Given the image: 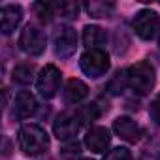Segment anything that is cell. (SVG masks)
<instances>
[{
	"instance_id": "cell-14",
	"label": "cell",
	"mask_w": 160,
	"mask_h": 160,
	"mask_svg": "<svg viewBox=\"0 0 160 160\" xmlns=\"http://www.w3.org/2000/svg\"><path fill=\"white\" fill-rule=\"evenodd\" d=\"M106 42H108V34L104 32V28L96 25H87L83 28V43L87 49H102Z\"/></svg>"
},
{
	"instance_id": "cell-2",
	"label": "cell",
	"mask_w": 160,
	"mask_h": 160,
	"mask_svg": "<svg viewBox=\"0 0 160 160\" xmlns=\"http://www.w3.org/2000/svg\"><path fill=\"white\" fill-rule=\"evenodd\" d=\"M126 79L128 87L136 94H149L154 89L156 83V72L149 62H136L126 68Z\"/></svg>"
},
{
	"instance_id": "cell-11",
	"label": "cell",
	"mask_w": 160,
	"mask_h": 160,
	"mask_svg": "<svg viewBox=\"0 0 160 160\" xmlns=\"http://www.w3.org/2000/svg\"><path fill=\"white\" fill-rule=\"evenodd\" d=\"M113 130L121 139H124L128 143H136L141 138V128L130 117H117L113 121Z\"/></svg>"
},
{
	"instance_id": "cell-25",
	"label": "cell",
	"mask_w": 160,
	"mask_h": 160,
	"mask_svg": "<svg viewBox=\"0 0 160 160\" xmlns=\"http://www.w3.org/2000/svg\"><path fill=\"white\" fill-rule=\"evenodd\" d=\"M81 160H91V158H81Z\"/></svg>"
},
{
	"instance_id": "cell-21",
	"label": "cell",
	"mask_w": 160,
	"mask_h": 160,
	"mask_svg": "<svg viewBox=\"0 0 160 160\" xmlns=\"http://www.w3.org/2000/svg\"><path fill=\"white\" fill-rule=\"evenodd\" d=\"M77 113H79V117H81L83 124H85V122H92V121H96V119L100 117V111H98V106H96V104H89V106H85L83 109H79Z\"/></svg>"
},
{
	"instance_id": "cell-17",
	"label": "cell",
	"mask_w": 160,
	"mask_h": 160,
	"mask_svg": "<svg viewBox=\"0 0 160 160\" xmlns=\"http://www.w3.org/2000/svg\"><path fill=\"white\" fill-rule=\"evenodd\" d=\"M51 8H53L55 15L68 17V19H73L79 13V4L77 2H55V4H51Z\"/></svg>"
},
{
	"instance_id": "cell-1",
	"label": "cell",
	"mask_w": 160,
	"mask_h": 160,
	"mask_svg": "<svg viewBox=\"0 0 160 160\" xmlns=\"http://www.w3.org/2000/svg\"><path fill=\"white\" fill-rule=\"evenodd\" d=\"M19 147L27 156H40L49 149V136L40 124H25L19 130Z\"/></svg>"
},
{
	"instance_id": "cell-3",
	"label": "cell",
	"mask_w": 160,
	"mask_h": 160,
	"mask_svg": "<svg viewBox=\"0 0 160 160\" xmlns=\"http://www.w3.org/2000/svg\"><path fill=\"white\" fill-rule=\"evenodd\" d=\"M79 66H81L85 75L98 79L106 75V72L109 70V55L106 53V49H87L81 55Z\"/></svg>"
},
{
	"instance_id": "cell-23",
	"label": "cell",
	"mask_w": 160,
	"mask_h": 160,
	"mask_svg": "<svg viewBox=\"0 0 160 160\" xmlns=\"http://www.w3.org/2000/svg\"><path fill=\"white\" fill-rule=\"evenodd\" d=\"M79 152H81V143L72 139V141H66L62 147H60V154L64 158H72V156H77Z\"/></svg>"
},
{
	"instance_id": "cell-4",
	"label": "cell",
	"mask_w": 160,
	"mask_h": 160,
	"mask_svg": "<svg viewBox=\"0 0 160 160\" xmlns=\"http://www.w3.org/2000/svg\"><path fill=\"white\" fill-rule=\"evenodd\" d=\"M60 70L55 64H45L36 77V91L43 100H51L60 87Z\"/></svg>"
},
{
	"instance_id": "cell-18",
	"label": "cell",
	"mask_w": 160,
	"mask_h": 160,
	"mask_svg": "<svg viewBox=\"0 0 160 160\" xmlns=\"http://www.w3.org/2000/svg\"><path fill=\"white\" fill-rule=\"evenodd\" d=\"M128 87V79H126V70H121L117 72L113 77H111V81L108 83V91L111 94H121L124 89Z\"/></svg>"
},
{
	"instance_id": "cell-26",
	"label": "cell",
	"mask_w": 160,
	"mask_h": 160,
	"mask_svg": "<svg viewBox=\"0 0 160 160\" xmlns=\"http://www.w3.org/2000/svg\"><path fill=\"white\" fill-rule=\"evenodd\" d=\"M158 43H160V40H158Z\"/></svg>"
},
{
	"instance_id": "cell-16",
	"label": "cell",
	"mask_w": 160,
	"mask_h": 160,
	"mask_svg": "<svg viewBox=\"0 0 160 160\" xmlns=\"http://www.w3.org/2000/svg\"><path fill=\"white\" fill-rule=\"evenodd\" d=\"M12 79L19 85H28L34 79V66L32 64H17L12 72Z\"/></svg>"
},
{
	"instance_id": "cell-15",
	"label": "cell",
	"mask_w": 160,
	"mask_h": 160,
	"mask_svg": "<svg viewBox=\"0 0 160 160\" xmlns=\"http://www.w3.org/2000/svg\"><path fill=\"white\" fill-rule=\"evenodd\" d=\"M85 12L94 17V19H102V17H109L115 12V4L113 2H102V0H91L85 6Z\"/></svg>"
},
{
	"instance_id": "cell-5",
	"label": "cell",
	"mask_w": 160,
	"mask_h": 160,
	"mask_svg": "<svg viewBox=\"0 0 160 160\" xmlns=\"http://www.w3.org/2000/svg\"><path fill=\"white\" fill-rule=\"evenodd\" d=\"M83 126V121L79 117V113H73V111H64L60 113L55 122H53V134L60 139V141H72L75 139L77 132L81 130Z\"/></svg>"
},
{
	"instance_id": "cell-19",
	"label": "cell",
	"mask_w": 160,
	"mask_h": 160,
	"mask_svg": "<svg viewBox=\"0 0 160 160\" xmlns=\"http://www.w3.org/2000/svg\"><path fill=\"white\" fill-rule=\"evenodd\" d=\"M32 10L36 12L38 19H40L42 23H49V21L53 19V15H55L51 4H45V2H36V4H32Z\"/></svg>"
},
{
	"instance_id": "cell-12",
	"label": "cell",
	"mask_w": 160,
	"mask_h": 160,
	"mask_svg": "<svg viewBox=\"0 0 160 160\" xmlns=\"http://www.w3.org/2000/svg\"><path fill=\"white\" fill-rule=\"evenodd\" d=\"M36 111H38V102H36L34 94L28 91H21L13 102V115L17 119H28Z\"/></svg>"
},
{
	"instance_id": "cell-10",
	"label": "cell",
	"mask_w": 160,
	"mask_h": 160,
	"mask_svg": "<svg viewBox=\"0 0 160 160\" xmlns=\"http://www.w3.org/2000/svg\"><path fill=\"white\" fill-rule=\"evenodd\" d=\"M111 143L109 130L106 126H91L85 136V145L92 152H106V149Z\"/></svg>"
},
{
	"instance_id": "cell-9",
	"label": "cell",
	"mask_w": 160,
	"mask_h": 160,
	"mask_svg": "<svg viewBox=\"0 0 160 160\" xmlns=\"http://www.w3.org/2000/svg\"><path fill=\"white\" fill-rule=\"evenodd\" d=\"M23 21V8L19 4H4L0 8V28L2 34L10 36Z\"/></svg>"
},
{
	"instance_id": "cell-24",
	"label": "cell",
	"mask_w": 160,
	"mask_h": 160,
	"mask_svg": "<svg viewBox=\"0 0 160 160\" xmlns=\"http://www.w3.org/2000/svg\"><path fill=\"white\" fill-rule=\"evenodd\" d=\"M149 115H151V119L154 121V124H160V94H158V96L151 102Z\"/></svg>"
},
{
	"instance_id": "cell-8",
	"label": "cell",
	"mask_w": 160,
	"mask_h": 160,
	"mask_svg": "<svg viewBox=\"0 0 160 160\" xmlns=\"http://www.w3.org/2000/svg\"><path fill=\"white\" fill-rule=\"evenodd\" d=\"M53 43H55V55L60 58H68L75 53L77 47V34L70 25H60L55 30L53 36Z\"/></svg>"
},
{
	"instance_id": "cell-6",
	"label": "cell",
	"mask_w": 160,
	"mask_h": 160,
	"mask_svg": "<svg viewBox=\"0 0 160 160\" xmlns=\"http://www.w3.org/2000/svg\"><path fill=\"white\" fill-rule=\"evenodd\" d=\"M45 34L34 25H27L19 34V47L30 57H40L45 51Z\"/></svg>"
},
{
	"instance_id": "cell-13",
	"label": "cell",
	"mask_w": 160,
	"mask_h": 160,
	"mask_svg": "<svg viewBox=\"0 0 160 160\" xmlns=\"http://www.w3.org/2000/svg\"><path fill=\"white\" fill-rule=\"evenodd\" d=\"M89 94V87L81 81V79H70L66 83L64 91H62V98L66 104H79L81 100H85Z\"/></svg>"
},
{
	"instance_id": "cell-22",
	"label": "cell",
	"mask_w": 160,
	"mask_h": 160,
	"mask_svg": "<svg viewBox=\"0 0 160 160\" xmlns=\"http://www.w3.org/2000/svg\"><path fill=\"white\" fill-rule=\"evenodd\" d=\"M104 160H132V152L126 147H115L106 152Z\"/></svg>"
},
{
	"instance_id": "cell-7",
	"label": "cell",
	"mask_w": 160,
	"mask_h": 160,
	"mask_svg": "<svg viewBox=\"0 0 160 160\" xmlns=\"http://www.w3.org/2000/svg\"><path fill=\"white\" fill-rule=\"evenodd\" d=\"M158 27H160V17L154 10H141L136 13L132 21V28L141 40H152L158 32Z\"/></svg>"
},
{
	"instance_id": "cell-20",
	"label": "cell",
	"mask_w": 160,
	"mask_h": 160,
	"mask_svg": "<svg viewBox=\"0 0 160 160\" xmlns=\"http://www.w3.org/2000/svg\"><path fill=\"white\" fill-rule=\"evenodd\" d=\"M138 160H160V143H156V141L147 143L141 149Z\"/></svg>"
}]
</instances>
